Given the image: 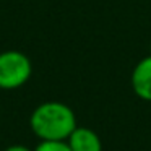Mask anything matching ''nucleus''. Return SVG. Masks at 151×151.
Instances as JSON below:
<instances>
[{"label":"nucleus","mask_w":151,"mask_h":151,"mask_svg":"<svg viewBox=\"0 0 151 151\" xmlns=\"http://www.w3.org/2000/svg\"><path fill=\"white\" fill-rule=\"evenodd\" d=\"M33 133L41 141H67L76 125V117L72 107L59 101L39 104L29 117Z\"/></svg>","instance_id":"obj_1"},{"label":"nucleus","mask_w":151,"mask_h":151,"mask_svg":"<svg viewBox=\"0 0 151 151\" xmlns=\"http://www.w3.org/2000/svg\"><path fill=\"white\" fill-rule=\"evenodd\" d=\"M33 73V65L26 54L20 50L0 52V88L17 89L23 86Z\"/></svg>","instance_id":"obj_2"},{"label":"nucleus","mask_w":151,"mask_h":151,"mask_svg":"<svg viewBox=\"0 0 151 151\" xmlns=\"http://www.w3.org/2000/svg\"><path fill=\"white\" fill-rule=\"evenodd\" d=\"M133 93L143 101H151V55L135 65L130 76Z\"/></svg>","instance_id":"obj_3"},{"label":"nucleus","mask_w":151,"mask_h":151,"mask_svg":"<svg viewBox=\"0 0 151 151\" xmlns=\"http://www.w3.org/2000/svg\"><path fill=\"white\" fill-rule=\"evenodd\" d=\"M72 151H102V143L99 135L88 127H76L67 138Z\"/></svg>","instance_id":"obj_4"},{"label":"nucleus","mask_w":151,"mask_h":151,"mask_svg":"<svg viewBox=\"0 0 151 151\" xmlns=\"http://www.w3.org/2000/svg\"><path fill=\"white\" fill-rule=\"evenodd\" d=\"M34 151H72L67 141H41Z\"/></svg>","instance_id":"obj_5"},{"label":"nucleus","mask_w":151,"mask_h":151,"mask_svg":"<svg viewBox=\"0 0 151 151\" xmlns=\"http://www.w3.org/2000/svg\"><path fill=\"white\" fill-rule=\"evenodd\" d=\"M5 151H34V150H29L28 146H23V145H13V146H8Z\"/></svg>","instance_id":"obj_6"}]
</instances>
